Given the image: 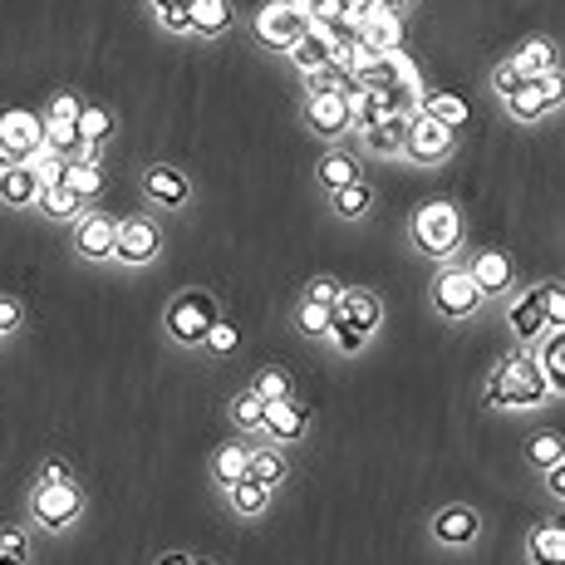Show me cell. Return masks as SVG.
<instances>
[{"label": "cell", "instance_id": "cell-14", "mask_svg": "<svg viewBox=\"0 0 565 565\" xmlns=\"http://www.w3.org/2000/svg\"><path fill=\"white\" fill-rule=\"evenodd\" d=\"M335 325H349L359 335H374L379 325V300L374 295H359V290H344L335 300Z\"/></svg>", "mask_w": 565, "mask_h": 565}, {"label": "cell", "instance_id": "cell-41", "mask_svg": "<svg viewBox=\"0 0 565 565\" xmlns=\"http://www.w3.org/2000/svg\"><path fill=\"white\" fill-rule=\"evenodd\" d=\"M25 168L35 172V177H40V187H45V182H59V177H64L69 158H59V153H50V148H35V153L25 158Z\"/></svg>", "mask_w": 565, "mask_h": 565}, {"label": "cell", "instance_id": "cell-44", "mask_svg": "<svg viewBox=\"0 0 565 565\" xmlns=\"http://www.w3.org/2000/svg\"><path fill=\"white\" fill-rule=\"evenodd\" d=\"M389 74H394V89H423V74H418V64L403 55V50H389Z\"/></svg>", "mask_w": 565, "mask_h": 565}, {"label": "cell", "instance_id": "cell-33", "mask_svg": "<svg viewBox=\"0 0 565 565\" xmlns=\"http://www.w3.org/2000/svg\"><path fill=\"white\" fill-rule=\"evenodd\" d=\"M226 492H231V507L241 511V516H256V511H266V502H271V487H261V482H251V477L231 482Z\"/></svg>", "mask_w": 565, "mask_h": 565}, {"label": "cell", "instance_id": "cell-28", "mask_svg": "<svg viewBox=\"0 0 565 565\" xmlns=\"http://www.w3.org/2000/svg\"><path fill=\"white\" fill-rule=\"evenodd\" d=\"M187 15H192V30H202V35H222L231 25V5L226 0H187Z\"/></svg>", "mask_w": 565, "mask_h": 565}, {"label": "cell", "instance_id": "cell-11", "mask_svg": "<svg viewBox=\"0 0 565 565\" xmlns=\"http://www.w3.org/2000/svg\"><path fill=\"white\" fill-rule=\"evenodd\" d=\"M335 50H339V20L335 25H310L295 45H290V59L310 74V69H320V64H330L335 59Z\"/></svg>", "mask_w": 565, "mask_h": 565}, {"label": "cell", "instance_id": "cell-17", "mask_svg": "<svg viewBox=\"0 0 565 565\" xmlns=\"http://www.w3.org/2000/svg\"><path fill=\"white\" fill-rule=\"evenodd\" d=\"M310 128L325 133V138L344 133V128H349V104H344V94H310Z\"/></svg>", "mask_w": 565, "mask_h": 565}, {"label": "cell", "instance_id": "cell-60", "mask_svg": "<svg viewBox=\"0 0 565 565\" xmlns=\"http://www.w3.org/2000/svg\"><path fill=\"white\" fill-rule=\"evenodd\" d=\"M379 5H384V10H394V5H408V0H379Z\"/></svg>", "mask_w": 565, "mask_h": 565}, {"label": "cell", "instance_id": "cell-49", "mask_svg": "<svg viewBox=\"0 0 565 565\" xmlns=\"http://www.w3.org/2000/svg\"><path fill=\"white\" fill-rule=\"evenodd\" d=\"M0 565H25V536L20 531H0Z\"/></svg>", "mask_w": 565, "mask_h": 565}, {"label": "cell", "instance_id": "cell-56", "mask_svg": "<svg viewBox=\"0 0 565 565\" xmlns=\"http://www.w3.org/2000/svg\"><path fill=\"white\" fill-rule=\"evenodd\" d=\"M369 10H379V0H344V20H364Z\"/></svg>", "mask_w": 565, "mask_h": 565}, {"label": "cell", "instance_id": "cell-5", "mask_svg": "<svg viewBox=\"0 0 565 565\" xmlns=\"http://www.w3.org/2000/svg\"><path fill=\"white\" fill-rule=\"evenodd\" d=\"M305 30H310V20H305V10H300L295 0H271V5H261V10H256V35H261L266 45H281V50H290Z\"/></svg>", "mask_w": 565, "mask_h": 565}, {"label": "cell", "instance_id": "cell-24", "mask_svg": "<svg viewBox=\"0 0 565 565\" xmlns=\"http://www.w3.org/2000/svg\"><path fill=\"white\" fill-rule=\"evenodd\" d=\"M536 369H541V379H546V389H565V335L561 330H546V344L536 349Z\"/></svg>", "mask_w": 565, "mask_h": 565}, {"label": "cell", "instance_id": "cell-40", "mask_svg": "<svg viewBox=\"0 0 565 565\" xmlns=\"http://www.w3.org/2000/svg\"><path fill=\"white\" fill-rule=\"evenodd\" d=\"M231 418H236V428H266V403L246 389L231 398Z\"/></svg>", "mask_w": 565, "mask_h": 565}, {"label": "cell", "instance_id": "cell-57", "mask_svg": "<svg viewBox=\"0 0 565 565\" xmlns=\"http://www.w3.org/2000/svg\"><path fill=\"white\" fill-rule=\"evenodd\" d=\"M546 482H551V492H556V497H565V462L546 467Z\"/></svg>", "mask_w": 565, "mask_h": 565}, {"label": "cell", "instance_id": "cell-9", "mask_svg": "<svg viewBox=\"0 0 565 565\" xmlns=\"http://www.w3.org/2000/svg\"><path fill=\"white\" fill-rule=\"evenodd\" d=\"M30 511H35V521H40V526L59 531V526H69V521L79 516V487H74V482H64V487L40 482V487H35V497H30Z\"/></svg>", "mask_w": 565, "mask_h": 565}, {"label": "cell", "instance_id": "cell-25", "mask_svg": "<svg viewBox=\"0 0 565 565\" xmlns=\"http://www.w3.org/2000/svg\"><path fill=\"white\" fill-rule=\"evenodd\" d=\"M143 187H148V197H153V202H163V207H182V202H187V192H192V187H187V177H182L177 168H148V182H143Z\"/></svg>", "mask_w": 565, "mask_h": 565}, {"label": "cell", "instance_id": "cell-12", "mask_svg": "<svg viewBox=\"0 0 565 565\" xmlns=\"http://www.w3.org/2000/svg\"><path fill=\"white\" fill-rule=\"evenodd\" d=\"M359 45H369V50H379V55H389L403 45V20H398L394 10H369L364 20H359Z\"/></svg>", "mask_w": 565, "mask_h": 565}, {"label": "cell", "instance_id": "cell-13", "mask_svg": "<svg viewBox=\"0 0 565 565\" xmlns=\"http://www.w3.org/2000/svg\"><path fill=\"white\" fill-rule=\"evenodd\" d=\"M398 94H403V89H349V94H344V104H349V123H359V128L379 123L384 113L398 109Z\"/></svg>", "mask_w": 565, "mask_h": 565}, {"label": "cell", "instance_id": "cell-43", "mask_svg": "<svg viewBox=\"0 0 565 565\" xmlns=\"http://www.w3.org/2000/svg\"><path fill=\"white\" fill-rule=\"evenodd\" d=\"M531 462H536V467H556V462H565L561 433H536V438H531Z\"/></svg>", "mask_w": 565, "mask_h": 565}, {"label": "cell", "instance_id": "cell-10", "mask_svg": "<svg viewBox=\"0 0 565 565\" xmlns=\"http://www.w3.org/2000/svg\"><path fill=\"white\" fill-rule=\"evenodd\" d=\"M507 104H511L516 118H541L546 109H556V104H561V74H546V79H531V84L511 89Z\"/></svg>", "mask_w": 565, "mask_h": 565}, {"label": "cell", "instance_id": "cell-22", "mask_svg": "<svg viewBox=\"0 0 565 565\" xmlns=\"http://www.w3.org/2000/svg\"><path fill=\"white\" fill-rule=\"evenodd\" d=\"M403 133H408V113H384L379 123L364 128V148L369 153H398L403 148Z\"/></svg>", "mask_w": 565, "mask_h": 565}, {"label": "cell", "instance_id": "cell-7", "mask_svg": "<svg viewBox=\"0 0 565 565\" xmlns=\"http://www.w3.org/2000/svg\"><path fill=\"white\" fill-rule=\"evenodd\" d=\"M158 226L143 222V217H128V222H118L113 231V256L118 261H128V266H148L153 256H158Z\"/></svg>", "mask_w": 565, "mask_h": 565}, {"label": "cell", "instance_id": "cell-27", "mask_svg": "<svg viewBox=\"0 0 565 565\" xmlns=\"http://www.w3.org/2000/svg\"><path fill=\"white\" fill-rule=\"evenodd\" d=\"M59 182H64L79 202H94V197L104 192V168H99V163H74V158H69V168H64Z\"/></svg>", "mask_w": 565, "mask_h": 565}, {"label": "cell", "instance_id": "cell-51", "mask_svg": "<svg viewBox=\"0 0 565 565\" xmlns=\"http://www.w3.org/2000/svg\"><path fill=\"white\" fill-rule=\"evenodd\" d=\"M330 335H335V344L344 349V354L364 349V339H369V335H359V330H349V325H330Z\"/></svg>", "mask_w": 565, "mask_h": 565}, {"label": "cell", "instance_id": "cell-35", "mask_svg": "<svg viewBox=\"0 0 565 565\" xmlns=\"http://www.w3.org/2000/svg\"><path fill=\"white\" fill-rule=\"evenodd\" d=\"M295 325H300L305 335H330V325H335V310H330V305H315V300H300V310H295Z\"/></svg>", "mask_w": 565, "mask_h": 565}, {"label": "cell", "instance_id": "cell-31", "mask_svg": "<svg viewBox=\"0 0 565 565\" xmlns=\"http://www.w3.org/2000/svg\"><path fill=\"white\" fill-rule=\"evenodd\" d=\"M374 207V192H369V182H349V187H335V212L344 222H354V217H364Z\"/></svg>", "mask_w": 565, "mask_h": 565}, {"label": "cell", "instance_id": "cell-19", "mask_svg": "<svg viewBox=\"0 0 565 565\" xmlns=\"http://www.w3.org/2000/svg\"><path fill=\"white\" fill-rule=\"evenodd\" d=\"M467 276L477 281L482 295H497V290H507L511 285V261L502 256V251H482V256L467 266Z\"/></svg>", "mask_w": 565, "mask_h": 565}, {"label": "cell", "instance_id": "cell-52", "mask_svg": "<svg viewBox=\"0 0 565 565\" xmlns=\"http://www.w3.org/2000/svg\"><path fill=\"white\" fill-rule=\"evenodd\" d=\"M40 482H50V487H64V482H74V477H69V462L50 457V462L40 467Z\"/></svg>", "mask_w": 565, "mask_h": 565}, {"label": "cell", "instance_id": "cell-32", "mask_svg": "<svg viewBox=\"0 0 565 565\" xmlns=\"http://www.w3.org/2000/svg\"><path fill=\"white\" fill-rule=\"evenodd\" d=\"M74 128H79V143H104L113 133V113L99 109V104H84L79 118H74Z\"/></svg>", "mask_w": 565, "mask_h": 565}, {"label": "cell", "instance_id": "cell-55", "mask_svg": "<svg viewBox=\"0 0 565 565\" xmlns=\"http://www.w3.org/2000/svg\"><path fill=\"white\" fill-rule=\"evenodd\" d=\"M163 30H192V15H187V5H168V10H163Z\"/></svg>", "mask_w": 565, "mask_h": 565}, {"label": "cell", "instance_id": "cell-23", "mask_svg": "<svg viewBox=\"0 0 565 565\" xmlns=\"http://www.w3.org/2000/svg\"><path fill=\"white\" fill-rule=\"evenodd\" d=\"M511 325H516V335L526 339V344H541V330H551L546 325V310H541V290H531V295H521L511 305Z\"/></svg>", "mask_w": 565, "mask_h": 565}, {"label": "cell", "instance_id": "cell-18", "mask_svg": "<svg viewBox=\"0 0 565 565\" xmlns=\"http://www.w3.org/2000/svg\"><path fill=\"white\" fill-rule=\"evenodd\" d=\"M0 202L5 207H30V202H40V177L25 168H0Z\"/></svg>", "mask_w": 565, "mask_h": 565}, {"label": "cell", "instance_id": "cell-4", "mask_svg": "<svg viewBox=\"0 0 565 565\" xmlns=\"http://www.w3.org/2000/svg\"><path fill=\"white\" fill-rule=\"evenodd\" d=\"M217 320H222V315H217V300H212L207 290H187V295H177L168 305V335L177 339V344H202Z\"/></svg>", "mask_w": 565, "mask_h": 565}, {"label": "cell", "instance_id": "cell-46", "mask_svg": "<svg viewBox=\"0 0 565 565\" xmlns=\"http://www.w3.org/2000/svg\"><path fill=\"white\" fill-rule=\"evenodd\" d=\"M541 310H546V325L561 330L565 325V290L561 285H541Z\"/></svg>", "mask_w": 565, "mask_h": 565}, {"label": "cell", "instance_id": "cell-1", "mask_svg": "<svg viewBox=\"0 0 565 565\" xmlns=\"http://www.w3.org/2000/svg\"><path fill=\"white\" fill-rule=\"evenodd\" d=\"M546 394L551 389H546V379H541L531 354H511L507 364L492 374V384H487V403L492 408H526V403H541Z\"/></svg>", "mask_w": 565, "mask_h": 565}, {"label": "cell", "instance_id": "cell-47", "mask_svg": "<svg viewBox=\"0 0 565 565\" xmlns=\"http://www.w3.org/2000/svg\"><path fill=\"white\" fill-rule=\"evenodd\" d=\"M202 344H212L217 354H231V349L241 344V330H236V325H226V320H217V325L207 330V339H202Z\"/></svg>", "mask_w": 565, "mask_h": 565}, {"label": "cell", "instance_id": "cell-20", "mask_svg": "<svg viewBox=\"0 0 565 565\" xmlns=\"http://www.w3.org/2000/svg\"><path fill=\"white\" fill-rule=\"evenodd\" d=\"M433 531H438V541H448V546H467V541L482 531V521H477L472 507H448V511H438Z\"/></svg>", "mask_w": 565, "mask_h": 565}, {"label": "cell", "instance_id": "cell-48", "mask_svg": "<svg viewBox=\"0 0 565 565\" xmlns=\"http://www.w3.org/2000/svg\"><path fill=\"white\" fill-rule=\"evenodd\" d=\"M344 295V285L330 281V276H320V281H310V290H305V300H315V305H330L335 310V300Z\"/></svg>", "mask_w": 565, "mask_h": 565}, {"label": "cell", "instance_id": "cell-8", "mask_svg": "<svg viewBox=\"0 0 565 565\" xmlns=\"http://www.w3.org/2000/svg\"><path fill=\"white\" fill-rule=\"evenodd\" d=\"M433 305H438L448 320H467V315L482 305V290H477V281H472L467 271H443L438 285H433Z\"/></svg>", "mask_w": 565, "mask_h": 565}, {"label": "cell", "instance_id": "cell-59", "mask_svg": "<svg viewBox=\"0 0 565 565\" xmlns=\"http://www.w3.org/2000/svg\"><path fill=\"white\" fill-rule=\"evenodd\" d=\"M148 5H158V10H168V5H187V0H148Z\"/></svg>", "mask_w": 565, "mask_h": 565}, {"label": "cell", "instance_id": "cell-54", "mask_svg": "<svg viewBox=\"0 0 565 565\" xmlns=\"http://www.w3.org/2000/svg\"><path fill=\"white\" fill-rule=\"evenodd\" d=\"M20 325V300H10V295H0V335H10Z\"/></svg>", "mask_w": 565, "mask_h": 565}, {"label": "cell", "instance_id": "cell-21", "mask_svg": "<svg viewBox=\"0 0 565 565\" xmlns=\"http://www.w3.org/2000/svg\"><path fill=\"white\" fill-rule=\"evenodd\" d=\"M305 423H310V413H305L300 403H290V398H281V403H266V428H271L281 443L305 438Z\"/></svg>", "mask_w": 565, "mask_h": 565}, {"label": "cell", "instance_id": "cell-36", "mask_svg": "<svg viewBox=\"0 0 565 565\" xmlns=\"http://www.w3.org/2000/svg\"><path fill=\"white\" fill-rule=\"evenodd\" d=\"M305 84H310V94H349V74H344L339 64H320V69H310Z\"/></svg>", "mask_w": 565, "mask_h": 565}, {"label": "cell", "instance_id": "cell-38", "mask_svg": "<svg viewBox=\"0 0 565 565\" xmlns=\"http://www.w3.org/2000/svg\"><path fill=\"white\" fill-rule=\"evenodd\" d=\"M251 394L261 398V403H281V398H290V374L285 369H261L256 384H251Z\"/></svg>", "mask_w": 565, "mask_h": 565}, {"label": "cell", "instance_id": "cell-34", "mask_svg": "<svg viewBox=\"0 0 565 565\" xmlns=\"http://www.w3.org/2000/svg\"><path fill=\"white\" fill-rule=\"evenodd\" d=\"M423 113L438 118V123H448V128H462V123H467V104H462L457 94H428V99H423Z\"/></svg>", "mask_w": 565, "mask_h": 565}, {"label": "cell", "instance_id": "cell-26", "mask_svg": "<svg viewBox=\"0 0 565 565\" xmlns=\"http://www.w3.org/2000/svg\"><path fill=\"white\" fill-rule=\"evenodd\" d=\"M531 561L536 565H565V526L561 521H546L531 531Z\"/></svg>", "mask_w": 565, "mask_h": 565}, {"label": "cell", "instance_id": "cell-45", "mask_svg": "<svg viewBox=\"0 0 565 565\" xmlns=\"http://www.w3.org/2000/svg\"><path fill=\"white\" fill-rule=\"evenodd\" d=\"M295 5L305 10L310 25H335L339 15H344V0H295Z\"/></svg>", "mask_w": 565, "mask_h": 565}, {"label": "cell", "instance_id": "cell-61", "mask_svg": "<svg viewBox=\"0 0 565 565\" xmlns=\"http://www.w3.org/2000/svg\"><path fill=\"white\" fill-rule=\"evenodd\" d=\"M192 565H207V561H192Z\"/></svg>", "mask_w": 565, "mask_h": 565}, {"label": "cell", "instance_id": "cell-39", "mask_svg": "<svg viewBox=\"0 0 565 565\" xmlns=\"http://www.w3.org/2000/svg\"><path fill=\"white\" fill-rule=\"evenodd\" d=\"M246 457H251V448H241V443H226L222 452H217V482H241L246 477Z\"/></svg>", "mask_w": 565, "mask_h": 565}, {"label": "cell", "instance_id": "cell-53", "mask_svg": "<svg viewBox=\"0 0 565 565\" xmlns=\"http://www.w3.org/2000/svg\"><path fill=\"white\" fill-rule=\"evenodd\" d=\"M492 89H502V94H511V89H521V74L511 69V59H507V64H497V69H492Z\"/></svg>", "mask_w": 565, "mask_h": 565}, {"label": "cell", "instance_id": "cell-29", "mask_svg": "<svg viewBox=\"0 0 565 565\" xmlns=\"http://www.w3.org/2000/svg\"><path fill=\"white\" fill-rule=\"evenodd\" d=\"M246 477L261 482V487H276V482L285 477V457L276 448H256L251 457H246Z\"/></svg>", "mask_w": 565, "mask_h": 565}, {"label": "cell", "instance_id": "cell-58", "mask_svg": "<svg viewBox=\"0 0 565 565\" xmlns=\"http://www.w3.org/2000/svg\"><path fill=\"white\" fill-rule=\"evenodd\" d=\"M158 565H192V556H182V551H168Z\"/></svg>", "mask_w": 565, "mask_h": 565}, {"label": "cell", "instance_id": "cell-15", "mask_svg": "<svg viewBox=\"0 0 565 565\" xmlns=\"http://www.w3.org/2000/svg\"><path fill=\"white\" fill-rule=\"evenodd\" d=\"M511 69L521 74V84L556 74V45H551V40H526V45L511 55Z\"/></svg>", "mask_w": 565, "mask_h": 565}, {"label": "cell", "instance_id": "cell-37", "mask_svg": "<svg viewBox=\"0 0 565 565\" xmlns=\"http://www.w3.org/2000/svg\"><path fill=\"white\" fill-rule=\"evenodd\" d=\"M45 148L59 153V158L79 153V128L74 123H59V118H45Z\"/></svg>", "mask_w": 565, "mask_h": 565}, {"label": "cell", "instance_id": "cell-50", "mask_svg": "<svg viewBox=\"0 0 565 565\" xmlns=\"http://www.w3.org/2000/svg\"><path fill=\"white\" fill-rule=\"evenodd\" d=\"M79 94H55V104H50V118H59V123H74L79 118Z\"/></svg>", "mask_w": 565, "mask_h": 565}, {"label": "cell", "instance_id": "cell-3", "mask_svg": "<svg viewBox=\"0 0 565 565\" xmlns=\"http://www.w3.org/2000/svg\"><path fill=\"white\" fill-rule=\"evenodd\" d=\"M35 148H45V118L30 109H0V168H20Z\"/></svg>", "mask_w": 565, "mask_h": 565}, {"label": "cell", "instance_id": "cell-6", "mask_svg": "<svg viewBox=\"0 0 565 565\" xmlns=\"http://www.w3.org/2000/svg\"><path fill=\"white\" fill-rule=\"evenodd\" d=\"M403 148H408L418 163H438V158H448L452 153V128L448 123H438V118H428V113H418V118H408Z\"/></svg>", "mask_w": 565, "mask_h": 565}, {"label": "cell", "instance_id": "cell-42", "mask_svg": "<svg viewBox=\"0 0 565 565\" xmlns=\"http://www.w3.org/2000/svg\"><path fill=\"white\" fill-rule=\"evenodd\" d=\"M320 177H325V187H349V182H359V168H354L349 153H330L320 163Z\"/></svg>", "mask_w": 565, "mask_h": 565}, {"label": "cell", "instance_id": "cell-16", "mask_svg": "<svg viewBox=\"0 0 565 565\" xmlns=\"http://www.w3.org/2000/svg\"><path fill=\"white\" fill-rule=\"evenodd\" d=\"M113 231H118V222H109V217H84L79 231H74V246H79L89 261H109L113 256Z\"/></svg>", "mask_w": 565, "mask_h": 565}, {"label": "cell", "instance_id": "cell-30", "mask_svg": "<svg viewBox=\"0 0 565 565\" xmlns=\"http://www.w3.org/2000/svg\"><path fill=\"white\" fill-rule=\"evenodd\" d=\"M40 207H45L55 222H69V217H79V207H84V202H79L64 182H45V187H40Z\"/></svg>", "mask_w": 565, "mask_h": 565}, {"label": "cell", "instance_id": "cell-2", "mask_svg": "<svg viewBox=\"0 0 565 565\" xmlns=\"http://www.w3.org/2000/svg\"><path fill=\"white\" fill-rule=\"evenodd\" d=\"M413 241L428 251V256H452L462 246V212L452 202H428L418 207L413 217Z\"/></svg>", "mask_w": 565, "mask_h": 565}]
</instances>
